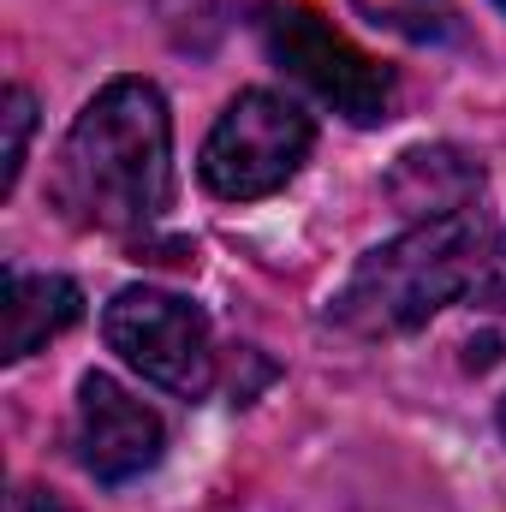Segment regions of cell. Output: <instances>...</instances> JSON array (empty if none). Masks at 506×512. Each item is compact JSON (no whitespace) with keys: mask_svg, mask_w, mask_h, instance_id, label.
<instances>
[{"mask_svg":"<svg viewBox=\"0 0 506 512\" xmlns=\"http://www.w3.org/2000/svg\"><path fill=\"white\" fill-rule=\"evenodd\" d=\"M173 203V114L149 78L102 84L54 161V209L90 233L155 227Z\"/></svg>","mask_w":506,"mask_h":512,"instance_id":"1","label":"cell"},{"mask_svg":"<svg viewBox=\"0 0 506 512\" xmlns=\"http://www.w3.org/2000/svg\"><path fill=\"white\" fill-rule=\"evenodd\" d=\"M495 256H501V239L483 209H465L447 221H417L399 239L358 256V268L328 298V322L352 340L417 334L447 304H471V292L483 286Z\"/></svg>","mask_w":506,"mask_h":512,"instance_id":"2","label":"cell"},{"mask_svg":"<svg viewBox=\"0 0 506 512\" xmlns=\"http://www.w3.org/2000/svg\"><path fill=\"white\" fill-rule=\"evenodd\" d=\"M256 36H262V54L280 72H292L310 96H322L340 120L381 126L393 114V96H399L393 72L370 60L352 36H340L316 0H256Z\"/></svg>","mask_w":506,"mask_h":512,"instance_id":"3","label":"cell"},{"mask_svg":"<svg viewBox=\"0 0 506 512\" xmlns=\"http://www.w3.org/2000/svg\"><path fill=\"white\" fill-rule=\"evenodd\" d=\"M310 149H316V126L298 102H286L280 90H239L203 137L197 179L221 203H256L292 185Z\"/></svg>","mask_w":506,"mask_h":512,"instance_id":"4","label":"cell"},{"mask_svg":"<svg viewBox=\"0 0 506 512\" xmlns=\"http://www.w3.org/2000/svg\"><path fill=\"white\" fill-rule=\"evenodd\" d=\"M102 334L143 382H155L173 399H203L215 387L209 316L179 292H161V286L114 292L102 310Z\"/></svg>","mask_w":506,"mask_h":512,"instance_id":"5","label":"cell"},{"mask_svg":"<svg viewBox=\"0 0 506 512\" xmlns=\"http://www.w3.org/2000/svg\"><path fill=\"white\" fill-rule=\"evenodd\" d=\"M161 447L167 429L131 387L102 370L78 382V459L96 483H137L143 471L161 465Z\"/></svg>","mask_w":506,"mask_h":512,"instance_id":"6","label":"cell"},{"mask_svg":"<svg viewBox=\"0 0 506 512\" xmlns=\"http://www.w3.org/2000/svg\"><path fill=\"white\" fill-rule=\"evenodd\" d=\"M381 191H387V203H393L411 227H417V221H447V215L477 209V197H483V167H477L465 149H453V143H417V149H405V155L387 167Z\"/></svg>","mask_w":506,"mask_h":512,"instance_id":"7","label":"cell"},{"mask_svg":"<svg viewBox=\"0 0 506 512\" xmlns=\"http://www.w3.org/2000/svg\"><path fill=\"white\" fill-rule=\"evenodd\" d=\"M78 316H84L78 280H66V274H30V268L6 262V280H0V358L6 364L42 352Z\"/></svg>","mask_w":506,"mask_h":512,"instance_id":"8","label":"cell"},{"mask_svg":"<svg viewBox=\"0 0 506 512\" xmlns=\"http://www.w3.org/2000/svg\"><path fill=\"white\" fill-rule=\"evenodd\" d=\"M364 24H376L399 42H447L459 36V6L453 0H352Z\"/></svg>","mask_w":506,"mask_h":512,"instance_id":"9","label":"cell"},{"mask_svg":"<svg viewBox=\"0 0 506 512\" xmlns=\"http://www.w3.org/2000/svg\"><path fill=\"white\" fill-rule=\"evenodd\" d=\"M0 126H6V143H0V197H12L18 173H24V155H30V131H36V96L24 84H12L0 96Z\"/></svg>","mask_w":506,"mask_h":512,"instance_id":"10","label":"cell"},{"mask_svg":"<svg viewBox=\"0 0 506 512\" xmlns=\"http://www.w3.org/2000/svg\"><path fill=\"white\" fill-rule=\"evenodd\" d=\"M465 310H477L483 322H501V328H506V251L495 256V268L483 274V286L471 292V304H465Z\"/></svg>","mask_w":506,"mask_h":512,"instance_id":"11","label":"cell"},{"mask_svg":"<svg viewBox=\"0 0 506 512\" xmlns=\"http://www.w3.org/2000/svg\"><path fill=\"white\" fill-rule=\"evenodd\" d=\"M6 512H78V507H66L54 489H36V483H18L12 489V501H6Z\"/></svg>","mask_w":506,"mask_h":512,"instance_id":"12","label":"cell"},{"mask_svg":"<svg viewBox=\"0 0 506 512\" xmlns=\"http://www.w3.org/2000/svg\"><path fill=\"white\" fill-rule=\"evenodd\" d=\"M495 423H501V435H506V399H501V411H495Z\"/></svg>","mask_w":506,"mask_h":512,"instance_id":"13","label":"cell"},{"mask_svg":"<svg viewBox=\"0 0 506 512\" xmlns=\"http://www.w3.org/2000/svg\"><path fill=\"white\" fill-rule=\"evenodd\" d=\"M495 6H506V0H495Z\"/></svg>","mask_w":506,"mask_h":512,"instance_id":"14","label":"cell"}]
</instances>
